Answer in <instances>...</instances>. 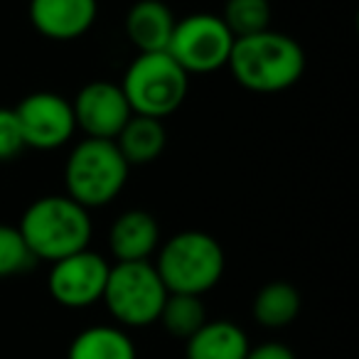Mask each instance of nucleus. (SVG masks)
<instances>
[{"mask_svg": "<svg viewBox=\"0 0 359 359\" xmlns=\"http://www.w3.org/2000/svg\"><path fill=\"white\" fill-rule=\"evenodd\" d=\"M109 269L104 256L91 249L55 261L47 278L52 298L65 308H89L99 303L104 298Z\"/></svg>", "mask_w": 359, "mask_h": 359, "instance_id": "9", "label": "nucleus"}, {"mask_svg": "<svg viewBox=\"0 0 359 359\" xmlns=\"http://www.w3.org/2000/svg\"><path fill=\"white\" fill-rule=\"evenodd\" d=\"M222 22L236 37H249L256 32L269 30L271 25V3L269 0H226Z\"/></svg>", "mask_w": 359, "mask_h": 359, "instance_id": "19", "label": "nucleus"}, {"mask_svg": "<svg viewBox=\"0 0 359 359\" xmlns=\"http://www.w3.org/2000/svg\"><path fill=\"white\" fill-rule=\"evenodd\" d=\"M244 359H295V354L290 352L285 344L280 342H269V344H261V347H249Z\"/></svg>", "mask_w": 359, "mask_h": 359, "instance_id": "22", "label": "nucleus"}, {"mask_svg": "<svg viewBox=\"0 0 359 359\" xmlns=\"http://www.w3.org/2000/svg\"><path fill=\"white\" fill-rule=\"evenodd\" d=\"M226 67L244 89L256 94H278L300 81L305 72V52L290 35L264 30L236 37Z\"/></svg>", "mask_w": 359, "mask_h": 359, "instance_id": "1", "label": "nucleus"}, {"mask_svg": "<svg viewBox=\"0 0 359 359\" xmlns=\"http://www.w3.org/2000/svg\"><path fill=\"white\" fill-rule=\"evenodd\" d=\"M13 111L20 123L25 148H62L65 143H69L76 130L72 104L55 91H35L25 96Z\"/></svg>", "mask_w": 359, "mask_h": 359, "instance_id": "8", "label": "nucleus"}, {"mask_svg": "<svg viewBox=\"0 0 359 359\" xmlns=\"http://www.w3.org/2000/svg\"><path fill=\"white\" fill-rule=\"evenodd\" d=\"M155 271L168 293L202 298L224 276V249L207 231H180L163 244Z\"/></svg>", "mask_w": 359, "mask_h": 359, "instance_id": "3", "label": "nucleus"}, {"mask_svg": "<svg viewBox=\"0 0 359 359\" xmlns=\"http://www.w3.org/2000/svg\"><path fill=\"white\" fill-rule=\"evenodd\" d=\"M165 298L168 290L150 261H121L109 269L101 300L121 325L143 327L158 323Z\"/></svg>", "mask_w": 359, "mask_h": 359, "instance_id": "6", "label": "nucleus"}, {"mask_svg": "<svg viewBox=\"0 0 359 359\" xmlns=\"http://www.w3.org/2000/svg\"><path fill=\"white\" fill-rule=\"evenodd\" d=\"M69 359H135V347L123 330L96 325L76 334Z\"/></svg>", "mask_w": 359, "mask_h": 359, "instance_id": "16", "label": "nucleus"}, {"mask_svg": "<svg viewBox=\"0 0 359 359\" xmlns=\"http://www.w3.org/2000/svg\"><path fill=\"white\" fill-rule=\"evenodd\" d=\"M18 229L35 261L50 264L89 249L94 234L89 210L67 195H47L35 200L25 210Z\"/></svg>", "mask_w": 359, "mask_h": 359, "instance_id": "2", "label": "nucleus"}, {"mask_svg": "<svg viewBox=\"0 0 359 359\" xmlns=\"http://www.w3.org/2000/svg\"><path fill=\"white\" fill-rule=\"evenodd\" d=\"M234 47V35L219 15L195 13L175 22L168 55L190 74H212L226 67Z\"/></svg>", "mask_w": 359, "mask_h": 359, "instance_id": "7", "label": "nucleus"}, {"mask_svg": "<svg viewBox=\"0 0 359 359\" xmlns=\"http://www.w3.org/2000/svg\"><path fill=\"white\" fill-rule=\"evenodd\" d=\"M35 256L30 254L25 239L18 226L0 224V278L25 273L35 266Z\"/></svg>", "mask_w": 359, "mask_h": 359, "instance_id": "20", "label": "nucleus"}, {"mask_svg": "<svg viewBox=\"0 0 359 359\" xmlns=\"http://www.w3.org/2000/svg\"><path fill=\"white\" fill-rule=\"evenodd\" d=\"M158 320L172 337L190 339L207 323V310L200 295L168 293Z\"/></svg>", "mask_w": 359, "mask_h": 359, "instance_id": "18", "label": "nucleus"}, {"mask_svg": "<svg viewBox=\"0 0 359 359\" xmlns=\"http://www.w3.org/2000/svg\"><path fill=\"white\" fill-rule=\"evenodd\" d=\"M246 352V332L229 320L205 323L187 339V359H244Z\"/></svg>", "mask_w": 359, "mask_h": 359, "instance_id": "14", "label": "nucleus"}, {"mask_svg": "<svg viewBox=\"0 0 359 359\" xmlns=\"http://www.w3.org/2000/svg\"><path fill=\"white\" fill-rule=\"evenodd\" d=\"M114 143L128 165H145L160 158L168 143V133H165L163 121L133 114L114 138Z\"/></svg>", "mask_w": 359, "mask_h": 359, "instance_id": "15", "label": "nucleus"}, {"mask_svg": "<svg viewBox=\"0 0 359 359\" xmlns=\"http://www.w3.org/2000/svg\"><path fill=\"white\" fill-rule=\"evenodd\" d=\"M30 22L42 37L69 42L86 35L99 15L96 0H30Z\"/></svg>", "mask_w": 359, "mask_h": 359, "instance_id": "11", "label": "nucleus"}, {"mask_svg": "<svg viewBox=\"0 0 359 359\" xmlns=\"http://www.w3.org/2000/svg\"><path fill=\"white\" fill-rule=\"evenodd\" d=\"M128 168L114 140L84 138L65 163L67 197L84 210L109 205L126 187Z\"/></svg>", "mask_w": 359, "mask_h": 359, "instance_id": "4", "label": "nucleus"}, {"mask_svg": "<svg viewBox=\"0 0 359 359\" xmlns=\"http://www.w3.org/2000/svg\"><path fill=\"white\" fill-rule=\"evenodd\" d=\"M175 15L163 0H138L126 15V35L138 55L165 52L175 30Z\"/></svg>", "mask_w": 359, "mask_h": 359, "instance_id": "13", "label": "nucleus"}, {"mask_svg": "<svg viewBox=\"0 0 359 359\" xmlns=\"http://www.w3.org/2000/svg\"><path fill=\"white\" fill-rule=\"evenodd\" d=\"M160 244L158 222L145 210H128L111 224L109 246L116 261H148Z\"/></svg>", "mask_w": 359, "mask_h": 359, "instance_id": "12", "label": "nucleus"}, {"mask_svg": "<svg viewBox=\"0 0 359 359\" xmlns=\"http://www.w3.org/2000/svg\"><path fill=\"white\" fill-rule=\"evenodd\" d=\"M25 140L18 123V116L13 109H0V163L13 160L22 153Z\"/></svg>", "mask_w": 359, "mask_h": 359, "instance_id": "21", "label": "nucleus"}, {"mask_svg": "<svg viewBox=\"0 0 359 359\" xmlns=\"http://www.w3.org/2000/svg\"><path fill=\"white\" fill-rule=\"evenodd\" d=\"M72 111L76 128L84 130L86 138L99 140H114L133 116L121 86L111 81H91L79 89Z\"/></svg>", "mask_w": 359, "mask_h": 359, "instance_id": "10", "label": "nucleus"}, {"mask_svg": "<svg viewBox=\"0 0 359 359\" xmlns=\"http://www.w3.org/2000/svg\"><path fill=\"white\" fill-rule=\"evenodd\" d=\"M118 86L135 116L163 121L182 106L190 76L168 52H145L130 62Z\"/></svg>", "mask_w": 359, "mask_h": 359, "instance_id": "5", "label": "nucleus"}, {"mask_svg": "<svg viewBox=\"0 0 359 359\" xmlns=\"http://www.w3.org/2000/svg\"><path fill=\"white\" fill-rule=\"evenodd\" d=\"M300 313V293L285 280L264 285L254 298V318L264 327H285Z\"/></svg>", "mask_w": 359, "mask_h": 359, "instance_id": "17", "label": "nucleus"}]
</instances>
